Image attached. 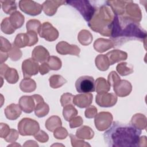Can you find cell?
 Segmentation results:
<instances>
[{
	"instance_id": "obj_25",
	"label": "cell",
	"mask_w": 147,
	"mask_h": 147,
	"mask_svg": "<svg viewBox=\"0 0 147 147\" xmlns=\"http://www.w3.org/2000/svg\"><path fill=\"white\" fill-rule=\"evenodd\" d=\"M94 136V131L88 126H83L76 130V136L79 139L90 140Z\"/></svg>"
},
{
	"instance_id": "obj_44",
	"label": "cell",
	"mask_w": 147,
	"mask_h": 147,
	"mask_svg": "<svg viewBox=\"0 0 147 147\" xmlns=\"http://www.w3.org/2000/svg\"><path fill=\"white\" fill-rule=\"evenodd\" d=\"M11 44L10 42L3 36H1V47L0 50L3 52H7L11 48Z\"/></svg>"
},
{
	"instance_id": "obj_13",
	"label": "cell",
	"mask_w": 147,
	"mask_h": 147,
	"mask_svg": "<svg viewBox=\"0 0 147 147\" xmlns=\"http://www.w3.org/2000/svg\"><path fill=\"white\" fill-rule=\"evenodd\" d=\"M56 51L60 55H72L76 56H78L80 49L76 45H71L69 44L66 41H60L57 44L56 47Z\"/></svg>"
},
{
	"instance_id": "obj_35",
	"label": "cell",
	"mask_w": 147,
	"mask_h": 147,
	"mask_svg": "<svg viewBox=\"0 0 147 147\" xmlns=\"http://www.w3.org/2000/svg\"><path fill=\"white\" fill-rule=\"evenodd\" d=\"M49 111V107L47 103H45L44 101L38 103L35 107L34 112L35 115L38 118L44 117L47 115Z\"/></svg>"
},
{
	"instance_id": "obj_12",
	"label": "cell",
	"mask_w": 147,
	"mask_h": 147,
	"mask_svg": "<svg viewBox=\"0 0 147 147\" xmlns=\"http://www.w3.org/2000/svg\"><path fill=\"white\" fill-rule=\"evenodd\" d=\"M0 74L10 84H15L19 79V76L15 68L9 67L6 64H1Z\"/></svg>"
},
{
	"instance_id": "obj_39",
	"label": "cell",
	"mask_w": 147,
	"mask_h": 147,
	"mask_svg": "<svg viewBox=\"0 0 147 147\" xmlns=\"http://www.w3.org/2000/svg\"><path fill=\"white\" fill-rule=\"evenodd\" d=\"M41 26V24L40 21L35 19L29 20L26 25L27 32L34 31L36 33H38Z\"/></svg>"
},
{
	"instance_id": "obj_19",
	"label": "cell",
	"mask_w": 147,
	"mask_h": 147,
	"mask_svg": "<svg viewBox=\"0 0 147 147\" xmlns=\"http://www.w3.org/2000/svg\"><path fill=\"white\" fill-rule=\"evenodd\" d=\"M49 57L48 50L42 45L36 47L32 53V58L38 63H45Z\"/></svg>"
},
{
	"instance_id": "obj_47",
	"label": "cell",
	"mask_w": 147,
	"mask_h": 147,
	"mask_svg": "<svg viewBox=\"0 0 147 147\" xmlns=\"http://www.w3.org/2000/svg\"><path fill=\"white\" fill-rule=\"evenodd\" d=\"M19 133H18L16 130L14 129H11L10 132L9 134V135L4 139L6 141L8 142L13 143L18 139L19 137Z\"/></svg>"
},
{
	"instance_id": "obj_49",
	"label": "cell",
	"mask_w": 147,
	"mask_h": 147,
	"mask_svg": "<svg viewBox=\"0 0 147 147\" xmlns=\"http://www.w3.org/2000/svg\"><path fill=\"white\" fill-rule=\"evenodd\" d=\"M69 126L71 128H75L81 126L83 124V121L81 117H74L69 121Z\"/></svg>"
},
{
	"instance_id": "obj_11",
	"label": "cell",
	"mask_w": 147,
	"mask_h": 147,
	"mask_svg": "<svg viewBox=\"0 0 147 147\" xmlns=\"http://www.w3.org/2000/svg\"><path fill=\"white\" fill-rule=\"evenodd\" d=\"M117 102V96L113 93L98 94L96 96V103L100 107H110Z\"/></svg>"
},
{
	"instance_id": "obj_21",
	"label": "cell",
	"mask_w": 147,
	"mask_h": 147,
	"mask_svg": "<svg viewBox=\"0 0 147 147\" xmlns=\"http://www.w3.org/2000/svg\"><path fill=\"white\" fill-rule=\"evenodd\" d=\"M6 117L9 120H16L21 114L22 109L19 105L11 103L8 105L4 110Z\"/></svg>"
},
{
	"instance_id": "obj_53",
	"label": "cell",
	"mask_w": 147,
	"mask_h": 147,
	"mask_svg": "<svg viewBox=\"0 0 147 147\" xmlns=\"http://www.w3.org/2000/svg\"><path fill=\"white\" fill-rule=\"evenodd\" d=\"M9 57V54L7 52H3L1 51V64L5 62Z\"/></svg>"
},
{
	"instance_id": "obj_29",
	"label": "cell",
	"mask_w": 147,
	"mask_h": 147,
	"mask_svg": "<svg viewBox=\"0 0 147 147\" xmlns=\"http://www.w3.org/2000/svg\"><path fill=\"white\" fill-rule=\"evenodd\" d=\"M95 65L98 69L102 71H106L109 69L110 64L106 55H99L95 58Z\"/></svg>"
},
{
	"instance_id": "obj_16",
	"label": "cell",
	"mask_w": 147,
	"mask_h": 147,
	"mask_svg": "<svg viewBox=\"0 0 147 147\" xmlns=\"http://www.w3.org/2000/svg\"><path fill=\"white\" fill-rule=\"evenodd\" d=\"M113 89L116 95L119 97H125L130 94L132 90V86L129 81L121 80L117 84L113 86Z\"/></svg>"
},
{
	"instance_id": "obj_24",
	"label": "cell",
	"mask_w": 147,
	"mask_h": 147,
	"mask_svg": "<svg viewBox=\"0 0 147 147\" xmlns=\"http://www.w3.org/2000/svg\"><path fill=\"white\" fill-rule=\"evenodd\" d=\"M110 85L107 81L103 78H98L95 82V91L98 94L106 93L110 90Z\"/></svg>"
},
{
	"instance_id": "obj_15",
	"label": "cell",
	"mask_w": 147,
	"mask_h": 147,
	"mask_svg": "<svg viewBox=\"0 0 147 147\" xmlns=\"http://www.w3.org/2000/svg\"><path fill=\"white\" fill-rule=\"evenodd\" d=\"M126 13L127 16H125L138 22L141 20L142 16L141 10L136 3H134L133 1H129L125 7Z\"/></svg>"
},
{
	"instance_id": "obj_37",
	"label": "cell",
	"mask_w": 147,
	"mask_h": 147,
	"mask_svg": "<svg viewBox=\"0 0 147 147\" xmlns=\"http://www.w3.org/2000/svg\"><path fill=\"white\" fill-rule=\"evenodd\" d=\"M1 29L4 33L7 34L13 33L16 30L11 24L9 17H6L2 20L1 24Z\"/></svg>"
},
{
	"instance_id": "obj_7",
	"label": "cell",
	"mask_w": 147,
	"mask_h": 147,
	"mask_svg": "<svg viewBox=\"0 0 147 147\" xmlns=\"http://www.w3.org/2000/svg\"><path fill=\"white\" fill-rule=\"evenodd\" d=\"M19 7L25 13L32 16L40 14L42 10L41 5L30 0L20 1L19 2Z\"/></svg>"
},
{
	"instance_id": "obj_42",
	"label": "cell",
	"mask_w": 147,
	"mask_h": 147,
	"mask_svg": "<svg viewBox=\"0 0 147 147\" xmlns=\"http://www.w3.org/2000/svg\"><path fill=\"white\" fill-rule=\"evenodd\" d=\"M68 135V134L67 130L65 129V128L61 126L59 127L56 129H55L53 133L54 137L56 138L59 140L65 139Z\"/></svg>"
},
{
	"instance_id": "obj_26",
	"label": "cell",
	"mask_w": 147,
	"mask_h": 147,
	"mask_svg": "<svg viewBox=\"0 0 147 147\" xmlns=\"http://www.w3.org/2000/svg\"><path fill=\"white\" fill-rule=\"evenodd\" d=\"M131 123L137 128L141 130L146 127V117L142 114H136L132 117Z\"/></svg>"
},
{
	"instance_id": "obj_18",
	"label": "cell",
	"mask_w": 147,
	"mask_h": 147,
	"mask_svg": "<svg viewBox=\"0 0 147 147\" xmlns=\"http://www.w3.org/2000/svg\"><path fill=\"white\" fill-rule=\"evenodd\" d=\"M65 3L64 1H46L42 5V10L46 15L52 16L56 13L57 8Z\"/></svg>"
},
{
	"instance_id": "obj_45",
	"label": "cell",
	"mask_w": 147,
	"mask_h": 147,
	"mask_svg": "<svg viewBox=\"0 0 147 147\" xmlns=\"http://www.w3.org/2000/svg\"><path fill=\"white\" fill-rule=\"evenodd\" d=\"M71 140V143L72 146H90V145L88 144V143H86V142L84 141L83 140H78V137H76L75 136L70 134H69Z\"/></svg>"
},
{
	"instance_id": "obj_2",
	"label": "cell",
	"mask_w": 147,
	"mask_h": 147,
	"mask_svg": "<svg viewBox=\"0 0 147 147\" xmlns=\"http://www.w3.org/2000/svg\"><path fill=\"white\" fill-rule=\"evenodd\" d=\"M146 37V32L138 22L134 21L125 16L115 14L110 37L113 43L127 42L131 40L143 41Z\"/></svg>"
},
{
	"instance_id": "obj_4",
	"label": "cell",
	"mask_w": 147,
	"mask_h": 147,
	"mask_svg": "<svg viewBox=\"0 0 147 147\" xmlns=\"http://www.w3.org/2000/svg\"><path fill=\"white\" fill-rule=\"evenodd\" d=\"M66 3L76 9L88 22L91 20L96 11L95 8L88 1H67Z\"/></svg>"
},
{
	"instance_id": "obj_20",
	"label": "cell",
	"mask_w": 147,
	"mask_h": 147,
	"mask_svg": "<svg viewBox=\"0 0 147 147\" xmlns=\"http://www.w3.org/2000/svg\"><path fill=\"white\" fill-rule=\"evenodd\" d=\"M107 56L110 65H113L114 63L119 62L122 60H125L127 58V54L126 52L121 50H113L106 55Z\"/></svg>"
},
{
	"instance_id": "obj_3",
	"label": "cell",
	"mask_w": 147,
	"mask_h": 147,
	"mask_svg": "<svg viewBox=\"0 0 147 147\" xmlns=\"http://www.w3.org/2000/svg\"><path fill=\"white\" fill-rule=\"evenodd\" d=\"M115 14L108 5L96 9L95 14L88 25L94 31L103 36L110 37Z\"/></svg>"
},
{
	"instance_id": "obj_22",
	"label": "cell",
	"mask_w": 147,
	"mask_h": 147,
	"mask_svg": "<svg viewBox=\"0 0 147 147\" xmlns=\"http://www.w3.org/2000/svg\"><path fill=\"white\" fill-rule=\"evenodd\" d=\"M114 47V44L112 40L103 38H98L94 43V49L100 53L105 52Z\"/></svg>"
},
{
	"instance_id": "obj_52",
	"label": "cell",
	"mask_w": 147,
	"mask_h": 147,
	"mask_svg": "<svg viewBox=\"0 0 147 147\" xmlns=\"http://www.w3.org/2000/svg\"><path fill=\"white\" fill-rule=\"evenodd\" d=\"M50 68L47 63H43L39 67V72L41 75L47 74L50 71Z\"/></svg>"
},
{
	"instance_id": "obj_34",
	"label": "cell",
	"mask_w": 147,
	"mask_h": 147,
	"mask_svg": "<svg viewBox=\"0 0 147 147\" xmlns=\"http://www.w3.org/2000/svg\"><path fill=\"white\" fill-rule=\"evenodd\" d=\"M78 112L73 105H68L64 107L63 115L67 121H69L72 118L76 116Z\"/></svg>"
},
{
	"instance_id": "obj_33",
	"label": "cell",
	"mask_w": 147,
	"mask_h": 147,
	"mask_svg": "<svg viewBox=\"0 0 147 147\" xmlns=\"http://www.w3.org/2000/svg\"><path fill=\"white\" fill-rule=\"evenodd\" d=\"M2 9L7 14H11L17 10V5L15 1H1Z\"/></svg>"
},
{
	"instance_id": "obj_43",
	"label": "cell",
	"mask_w": 147,
	"mask_h": 147,
	"mask_svg": "<svg viewBox=\"0 0 147 147\" xmlns=\"http://www.w3.org/2000/svg\"><path fill=\"white\" fill-rule=\"evenodd\" d=\"M121 80L120 77L118 75V74L115 71H111L109 76L107 82L110 85V86H114L116 84H117Z\"/></svg>"
},
{
	"instance_id": "obj_23",
	"label": "cell",
	"mask_w": 147,
	"mask_h": 147,
	"mask_svg": "<svg viewBox=\"0 0 147 147\" xmlns=\"http://www.w3.org/2000/svg\"><path fill=\"white\" fill-rule=\"evenodd\" d=\"M20 88L24 92H31L36 90V83L30 78H24L20 84Z\"/></svg>"
},
{
	"instance_id": "obj_28",
	"label": "cell",
	"mask_w": 147,
	"mask_h": 147,
	"mask_svg": "<svg viewBox=\"0 0 147 147\" xmlns=\"http://www.w3.org/2000/svg\"><path fill=\"white\" fill-rule=\"evenodd\" d=\"M62 122L59 117L53 115L45 122V127L50 131H54L57 127L61 126Z\"/></svg>"
},
{
	"instance_id": "obj_32",
	"label": "cell",
	"mask_w": 147,
	"mask_h": 147,
	"mask_svg": "<svg viewBox=\"0 0 147 147\" xmlns=\"http://www.w3.org/2000/svg\"><path fill=\"white\" fill-rule=\"evenodd\" d=\"M49 85L53 88H58L64 84L67 80L60 75H53L49 79Z\"/></svg>"
},
{
	"instance_id": "obj_10",
	"label": "cell",
	"mask_w": 147,
	"mask_h": 147,
	"mask_svg": "<svg viewBox=\"0 0 147 147\" xmlns=\"http://www.w3.org/2000/svg\"><path fill=\"white\" fill-rule=\"evenodd\" d=\"M38 62L32 58L25 60L22 63V71L24 78H30L37 74L39 71Z\"/></svg>"
},
{
	"instance_id": "obj_41",
	"label": "cell",
	"mask_w": 147,
	"mask_h": 147,
	"mask_svg": "<svg viewBox=\"0 0 147 147\" xmlns=\"http://www.w3.org/2000/svg\"><path fill=\"white\" fill-rule=\"evenodd\" d=\"M74 95L71 93H64L63 94L60 98L61 105L63 107H64L68 105H74L73 99Z\"/></svg>"
},
{
	"instance_id": "obj_31",
	"label": "cell",
	"mask_w": 147,
	"mask_h": 147,
	"mask_svg": "<svg viewBox=\"0 0 147 147\" xmlns=\"http://www.w3.org/2000/svg\"><path fill=\"white\" fill-rule=\"evenodd\" d=\"M92 35L87 30H82L78 34V39L79 42L83 45L90 44L92 41Z\"/></svg>"
},
{
	"instance_id": "obj_27",
	"label": "cell",
	"mask_w": 147,
	"mask_h": 147,
	"mask_svg": "<svg viewBox=\"0 0 147 147\" xmlns=\"http://www.w3.org/2000/svg\"><path fill=\"white\" fill-rule=\"evenodd\" d=\"M11 24L15 29L20 28L24 24L25 18L24 16L18 11H16L12 13L9 17Z\"/></svg>"
},
{
	"instance_id": "obj_1",
	"label": "cell",
	"mask_w": 147,
	"mask_h": 147,
	"mask_svg": "<svg viewBox=\"0 0 147 147\" xmlns=\"http://www.w3.org/2000/svg\"><path fill=\"white\" fill-rule=\"evenodd\" d=\"M141 134V130L132 124L114 121L104 133L103 138L108 146L136 147L139 146Z\"/></svg>"
},
{
	"instance_id": "obj_46",
	"label": "cell",
	"mask_w": 147,
	"mask_h": 147,
	"mask_svg": "<svg viewBox=\"0 0 147 147\" xmlns=\"http://www.w3.org/2000/svg\"><path fill=\"white\" fill-rule=\"evenodd\" d=\"M34 137L35 139H36L37 141L44 143L47 141H48L49 139L48 135L43 130H39L34 135Z\"/></svg>"
},
{
	"instance_id": "obj_30",
	"label": "cell",
	"mask_w": 147,
	"mask_h": 147,
	"mask_svg": "<svg viewBox=\"0 0 147 147\" xmlns=\"http://www.w3.org/2000/svg\"><path fill=\"white\" fill-rule=\"evenodd\" d=\"M18 48H24L25 47H29V38L27 33H19L18 34L13 43Z\"/></svg>"
},
{
	"instance_id": "obj_8",
	"label": "cell",
	"mask_w": 147,
	"mask_h": 147,
	"mask_svg": "<svg viewBox=\"0 0 147 147\" xmlns=\"http://www.w3.org/2000/svg\"><path fill=\"white\" fill-rule=\"evenodd\" d=\"M113 115L109 112H100L95 117L94 123L96 129L99 131L107 129L111 125Z\"/></svg>"
},
{
	"instance_id": "obj_40",
	"label": "cell",
	"mask_w": 147,
	"mask_h": 147,
	"mask_svg": "<svg viewBox=\"0 0 147 147\" xmlns=\"http://www.w3.org/2000/svg\"><path fill=\"white\" fill-rule=\"evenodd\" d=\"M9 56L13 61H17L22 56V52L21 50L13 44L11 48L9 51Z\"/></svg>"
},
{
	"instance_id": "obj_5",
	"label": "cell",
	"mask_w": 147,
	"mask_h": 147,
	"mask_svg": "<svg viewBox=\"0 0 147 147\" xmlns=\"http://www.w3.org/2000/svg\"><path fill=\"white\" fill-rule=\"evenodd\" d=\"M18 129L21 136H34L40 130V126L36 121L29 118H24L18 123Z\"/></svg>"
},
{
	"instance_id": "obj_17",
	"label": "cell",
	"mask_w": 147,
	"mask_h": 147,
	"mask_svg": "<svg viewBox=\"0 0 147 147\" xmlns=\"http://www.w3.org/2000/svg\"><path fill=\"white\" fill-rule=\"evenodd\" d=\"M93 95L90 93H83L74 96L73 103L74 105L79 108H85L89 106L92 102Z\"/></svg>"
},
{
	"instance_id": "obj_50",
	"label": "cell",
	"mask_w": 147,
	"mask_h": 147,
	"mask_svg": "<svg viewBox=\"0 0 147 147\" xmlns=\"http://www.w3.org/2000/svg\"><path fill=\"white\" fill-rule=\"evenodd\" d=\"M29 38V47L33 46L35 45L38 42L37 33L34 31H28L26 32Z\"/></svg>"
},
{
	"instance_id": "obj_14",
	"label": "cell",
	"mask_w": 147,
	"mask_h": 147,
	"mask_svg": "<svg viewBox=\"0 0 147 147\" xmlns=\"http://www.w3.org/2000/svg\"><path fill=\"white\" fill-rule=\"evenodd\" d=\"M37 103L34 95L32 96H22L19 99V105L25 113H31L34 111Z\"/></svg>"
},
{
	"instance_id": "obj_6",
	"label": "cell",
	"mask_w": 147,
	"mask_h": 147,
	"mask_svg": "<svg viewBox=\"0 0 147 147\" xmlns=\"http://www.w3.org/2000/svg\"><path fill=\"white\" fill-rule=\"evenodd\" d=\"M75 88L79 93H90L95 91L94 78L84 75L79 77L75 82Z\"/></svg>"
},
{
	"instance_id": "obj_38",
	"label": "cell",
	"mask_w": 147,
	"mask_h": 147,
	"mask_svg": "<svg viewBox=\"0 0 147 147\" xmlns=\"http://www.w3.org/2000/svg\"><path fill=\"white\" fill-rule=\"evenodd\" d=\"M47 63L52 70H59L61 67V61L57 56H49L47 61Z\"/></svg>"
},
{
	"instance_id": "obj_36",
	"label": "cell",
	"mask_w": 147,
	"mask_h": 147,
	"mask_svg": "<svg viewBox=\"0 0 147 147\" xmlns=\"http://www.w3.org/2000/svg\"><path fill=\"white\" fill-rule=\"evenodd\" d=\"M130 64H128L126 62L121 63L117 65L116 69L117 72L121 76H126L131 74L134 71L133 68V66L131 65L129 67Z\"/></svg>"
},
{
	"instance_id": "obj_48",
	"label": "cell",
	"mask_w": 147,
	"mask_h": 147,
	"mask_svg": "<svg viewBox=\"0 0 147 147\" xmlns=\"http://www.w3.org/2000/svg\"><path fill=\"white\" fill-rule=\"evenodd\" d=\"M85 117L87 118H94L97 114V109L94 106H89L85 110Z\"/></svg>"
},
{
	"instance_id": "obj_9",
	"label": "cell",
	"mask_w": 147,
	"mask_h": 147,
	"mask_svg": "<svg viewBox=\"0 0 147 147\" xmlns=\"http://www.w3.org/2000/svg\"><path fill=\"white\" fill-rule=\"evenodd\" d=\"M38 34L48 41H53L59 37L58 30L48 22H45L41 25Z\"/></svg>"
},
{
	"instance_id": "obj_51",
	"label": "cell",
	"mask_w": 147,
	"mask_h": 147,
	"mask_svg": "<svg viewBox=\"0 0 147 147\" xmlns=\"http://www.w3.org/2000/svg\"><path fill=\"white\" fill-rule=\"evenodd\" d=\"M11 129L6 123H1V137L5 138L10 133Z\"/></svg>"
}]
</instances>
